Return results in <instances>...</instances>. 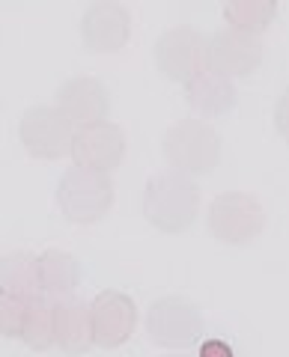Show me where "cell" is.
Segmentation results:
<instances>
[{"label":"cell","mask_w":289,"mask_h":357,"mask_svg":"<svg viewBox=\"0 0 289 357\" xmlns=\"http://www.w3.org/2000/svg\"><path fill=\"white\" fill-rule=\"evenodd\" d=\"M200 211V185L179 170L155 173L143 191V218L164 236H179L194 227Z\"/></svg>","instance_id":"obj_1"},{"label":"cell","mask_w":289,"mask_h":357,"mask_svg":"<svg viewBox=\"0 0 289 357\" xmlns=\"http://www.w3.org/2000/svg\"><path fill=\"white\" fill-rule=\"evenodd\" d=\"M114 206V182L108 173H96L72 164L57 182V208L75 227H93Z\"/></svg>","instance_id":"obj_2"},{"label":"cell","mask_w":289,"mask_h":357,"mask_svg":"<svg viewBox=\"0 0 289 357\" xmlns=\"http://www.w3.org/2000/svg\"><path fill=\"white\" fill-rule=\"evenodd\" d=\"M170 170L185 176H206L221 164V137L203 119H179L161 140Z\"/></svg>","instance_id":"obj_3"},{"label":"cell","mask_w":289,"mask_h":357,"mask_svg":"<svg viewBox=\"0 0 289 357\" xmlns=\"http://www.w3.org/2000/svg\"><path fill=\"white\" fill-rule=\"evenodd\" d=\"M206 227L221 244L244 248V244L257 241L260 232L265 229V208L248 191H224L209 206Z\"/></svg>","instance_id":"obj_4"},{"label":"cell","mask_w":289,"mask_h":357,"mask_svg":"<svg viewBox=\"0 0 289 357\" xmlns=\"http://www.w3.org/2000/svg\"><path fill=\"white\" fill-rule=\"evenodd\" d=\"M203 328L200 307L182 295L158 298L147 310V337L161 349H188L203 337Z\"/></svg>","instance_id":"obj_5"},{"label":"cell","mask_w":289,"mask_h":357,"mask_svg":"<svg viewBox=\"0 0 289 357\" xmlns=\"http://www.w3.org/2000/svg\"><path fill=\"white\" fill-rule=\"evenodd\" d=\"M206 54L209 36L188 24L164 30L155 42V66L173 84H188L200 72H206Z\"/></svg>","instance_id":"obj_6"},{"label":"cell","mask_w":289,"mask_h":357,"mask_svg":"<svg viewBox=\"0 0 289 357\" xmlns=\"http://www.w3.org/2000/svg\"><path fill=\"white\" fill-rule=\"evenodd\" d=\"M18 140L27 149V155L42 161H57L72 152L75 126L66 119L57 107L36 105L27 107V114L18 122Z\"/></svg>","instance_id":"obj_7"},{"label":"cell","mask_w":289,"mask_h":357,"mask_svg":"<svg viewBox=\"0 0 289 357\" xmlns=\"http://www.w3.org/2000/svg\"><path fill=\"white\" fill-rule=\"evenodd\" d=\"M131 39V13L119 0H93L81 15V42L93 54H117Z\"/></svg>","instance_id":"obj_8"},{"label":"cell","mask_w":289,"mask_h":357,"mask_svg":"<svg viewBox=\"0 0 289 357\" xmlns=\"http://www.w3.org/2000/svg\"><path fill=\"white\" fill-rule=\"evenodd\" d=\"M126 149H128L126 131L117 122L105 119V122H96V126L77 128L69 155L77 167H87V170H96V173H114L126 161Z\"/></svg>","instance_id":"obj_9"},{"label":"cell","mask_w":289,"mask_h":357,"mask_svg":"<svg viewBox=\"0 0 289 357\" xmlns=\"http://www.w3.org/2000/svg\"><path fill=\"white\" fill-rule=\"evenodd\" d=\"M265 48L262 39L244 30H221L209 39V54H206V69L224 77H248L262 66Z\"/></svg>","instance_id":"obj_10"},{"label":"cell","mask_w":289,"mask_h":357,"mask_svg":"<svg viewBox=\"0 0 289 357\" xmlns=\"http://www.w3.org/2000/svg\"><path fill=\"white\" fill-rule=\"evenodd\" d=\"M93 316V337L98 349H119L131 340L138 328V307L126 292L105 289L90 304Z\"/></svg>","instance_id":"obj_11"},{"label":"cell","mask_w":289,"mask_h":357,"mask_svg":"<svg viewBox=\"0 0 289 357\" xmlns=\"http://www.w3.org/2000/svg\"><path fill=\"white\" fill-rule=\"evenodd\" d=\"M54 107H57L72 126L84 128V126L105 122L108 110H110V96L98 77H87V75L69 77V81L57 89V105Z\"/></svg>","instance_id":"obj_12"},{"label":"cell","mask_w":289,"mask_h":357,"mask_svg":"<svg viewBox=\"0 0 289 357\" xmlns=\"http://www.w3.org/2000/svg\"><path fill=\"white\" fill-rule=\"evenodd\" d=\"M185 102L194 107V114L215 119V116H227L239 102V89L236 84L224 75L215 72H200L197 77L185 84Z\"/></svg>","instance_id":"obj_13"},{"label":"cell","mask_w":289,"mask_h":357,"mask_svg":"<svg viewBox=\"0 0 289 357\" xmlns=\"http://www.w3.org/2000/svg\"><path fill=\"white\" fill-rule=\"evenodd\" d=\"M39 262V292L51 304L69 301L75 289L81 286V265L75 262V256L63 250H45L36 256Z\"/></svg>","instance_id":"obj_14"},{"label":"cell","mask_w":289,"mask_h":357,"mask_svg":"<svg viewBox=\"0 0 289 357\" xmlns=\"http://www.w3.org/2000/svg\"><path fill=\"white\" fill-rule=\"evenodd\" d=\"M57 312V345L66 354H87L96 345L93 337V316H90V304L84 301H60L54 304Z\"/></svg>","instance_id":"obj_15"},{"label":"cell","mask_w":289,"mask_h":357,"mask_svg":"<svg viewBox=\"0 0 289 357\" xmlns=\"http://www.w3.org/2000/svg\"><path fill=\"white\" fill-rule=\"evenodd\" d=\"M0 292L18 295V298H24V301L42 298V292H39V262H36V256L27 253V250L6 253L3 259H0Z\"/></svg>","instance_id":"obj_16"},{"label":"cell","mask_w":289,"mask_h":357,"mask_svg":"<svg viewBox=\"0 0 289 357\" xmlns=\"http://www.w3.org/2000/svg\"><path fill=\"white\" fill-rule=\"evenodd\" d=\"M224 18L232 30L260 36L277 18V0H224Z\"/></svg>","instance_id":"obj_17"},{"label":"cell","mask_w":289,"mask_h":357,"mask_svg":"<svg viewBox=\"0 0 289 357\" xmlns=\"http://www.w3.org/2000/svg\"><path fill=\"white\" fill-rule=\"evenodd\" d=\"M21 342H24L30 351H48L51 345H57V312H54L51 301H45V298L30 301L27 321H24V331H21Z\"/></svg>","instance_id":"obj_18"},{"label":"cell","mask_w":289,"mask_h":357,"mask_svg":"<svg viewBox=\"0 0 289 357\" xmlns=\"http://www.w3.org/2000/svg\"><path fill=\"white\" fill-rule=\"evenodd\" d=\"M27 307L30 301L0 292V337L21 340V331H24V321H27Z\"/></svg>","instance_id":"obj_19"},{"label":"cell","mask_w":289,"mask_h":357,"mask_svg":"<svg viewBox=\"0 0 289 357\" xmlns=\"http://www.w3.org/2000/svg\"><path fill=\"white\" fill-rule=\"evenodd\" d=\"M274 131L281 134L283 143H289V86L283 89L274 105Z\"/></svg>","instance_id":"obj_20"},{"label":"cell","mask_w":289,"mask_h":357,"mask_svg":"<svg viewBox=\"0 0 289 357\" xmlns=\"http://www.w3.org/2000/svg\"><path fill=\"white\" fill-rule=\"evenodd\" d=\"M197 357H236V351L224 340H206V342H200Z\"/></svg>","instance_id":"obj_21"},{"label":"cell","mask_w":289,"mask_h":357,"mask_svg":"<svg viewBox=\"0 0 289 357\" xmlns=\"http://www.w3.org/2000/svg\"><path fill=\"white\" fill-rule=\"evenodd\" d=\"M161 357H188V354H161Z\"/></svg>","instance_id":"obj_22"}]
</instances>
